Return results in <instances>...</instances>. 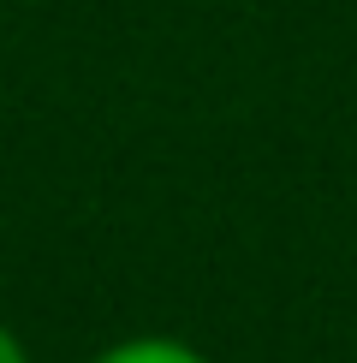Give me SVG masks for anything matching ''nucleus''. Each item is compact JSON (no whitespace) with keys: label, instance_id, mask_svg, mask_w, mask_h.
Wrapping results in <instances>:
<instances>
[{"label":"nucleus","instance_id":"obj_1","mask_svg":"<svg viewBox=\"0 0 357 363\" xmlns=\"http://www.w3.org/2000/svg\"><path fill=\"white\" fill-rule=\"evenodd\" d=\"M89 363H215L203 345L178 340V334H131V340H113L101 345Z\"/></svg>","mask_w":357,"mask_h":363},{"label":"nucleus","instance_id":"obj_2","mask_svg":"<svg viewBox=\"0 0 357 363\" xmlns=\"http://www.w3.org/2000/svg\"><path fill=\"white\" fill-rule=\"evenodd\" d=\"M0 363H30V352H24V340L12 334L6 322H0Z\"/></svg>","mask_w":357,"mask_h":363}]
</instances>
